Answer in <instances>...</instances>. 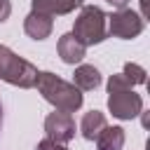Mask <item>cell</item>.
I'll list each match as a JSON object with an SVG mask.
<instances>
[{"mask_svg":"<svg viewBox=\"0 0 150 150\" xmlns=\"http://www.w3.org/2000/svg\"><path fill=\"white\" fill-rule=\"evenodd\" d=\"M141 19H148V0H141Z\"/></svg>","mask_w":150,"mask_h":150,"instance_id":"cell-18","label":"cell"},{"mask_svg":"<svg viewBox=\"0 0 150 150\" xmlns=\"http://www.w3.org/2000/svg\"><path fill=\"white\" fill-rule=\"evenodd\" d=\"M35 150H68V148H66L63 143H56V141H52V138L45 136V138L35 145Z\"/></svg>","mask_w":150,"mask_h":150,"instance_id":"cell-15","label":"cell"},{"mask_svg":"<svg viewBox=\"0 0 150 150\" xmlns=\"http://www.w3.org/2000/svg\"><path fill=\"white\" fill-rule=\"evenodd\" d=\"M122 75H124V77L136 87V84H145V75H148V73H145V68H143V66H138V63H131V61H129V63H124Z\"/></svg>","mask_w":150,"mask_h":150,"instance_id":"cell-13","label":"cell"},{"mask_svg":"<svg viewBox=\"0 0 150 150\" xmlns=\"http://www.w3.org/2000/svg\"><path fill=\"white\" fill-rule=\"evenodd\" d=\"M84 0H30V12L45 14V16H63L82 7Z\"/></svg>","mask_w":150,"mask_h":150,"instance_id":"cell-7","label":"cell"},{"mask_svg":"<svg viewBox=\"0 0 150 150\" xmlns=\"http://www.w3.org/2000/svg\"><path fill=\"white\" fill-rule=\"evenodd\" d=\"M103 127H108L105 112H101V110H89V112H84V115H82V122H80V134H82L87 141H94Z\"/></svg>","mask_w":150,"mask_h":150,"instance_id":"cell-12","label":"cell"},{"mask_svg":"<svg viewBox=\"0 0 150 150\" xmlns=\"http://www.w3.org/2000/svg\"><path fill=\"white\" fill-rule=\"evenodd\" d=\"M45 134L47 138L56 141V143H68L75 138V120L70 112H63V110H54L45 117Z\"/></svg>","mask_w":150,"mask_h":150,"instance_id":"cell-6","label":"cell"},{"mask_svg":"<svg viewBox=\"0 0 150 150\" xmlns=\"http://www.w3.org/2000/svg\"><path fill=\"white\" fill-rule=\"evenodd\" d=\"M56 52H59V59H61L63 63H68V66H75V63H80V61L87 56V47L80 45L73 33H63V35L59 38Z\"/></svg>","mask_w":150,"mask_h":150,"instance_id":"cell-8","label":"cell"},{"mask_svg":"<svg viewBox=\"0 0 150 150\" xmlns=\"http://www.w3.org/2000/svg\"><path fill=\"white\" fill-rule=\"evenodd\" d=\"M73 84L80 91H91L101 84V70L91 63H80L73 73Z\"/></svg>","mask_w":150,"mask_h":150,"instance_id":"cell-10","label":"cell"},{"mask_svg":"<svg viewBox=\"0 0 150 150\" xmlns=\"http://www.w3.org/2000/svg\"><path fill=\"white\" fill-rule=\"evenodd\" d=\"M35 77H38V68L26 61L23 56L14 54L7 45H0V80L21 89H30L35 87Z\"/></svg>","mask_w":150,"mask_h":150,"instance_id":"cell-3","label":"cell"},{"mask_svg":"<svg viewBox=\"0 0 150 150\" xmlns=\"http://www.w3.org/2000/svg\"><path fill=\"white\" fill-rule=\"evenodd\" d=\"M108 110L117 120H134L143 112V98L134 89L112 91V94H108Z\"/></svg>","mask_w":150,"mask_h":150,"instance_id":"cell-5","label":"cell"},{"mask_svg":"<svg viewBox=\"0 0 150 150\" xmlns=\"http://www.w3.org/2000/svg\"><path fill=\"white\" fill-rule=\"evenodd\" d=\"M127 89H134V84L122 73H115V75L108 77V94H112V91H127Z\"/></svg>","mask_w":150,"mask_h":150,"instance_id":"cell-14","label":"cell"},{"mask_svg":"<svg viewBox=\"0 0 150 150\" xmlns=\"http://www.w3.org/2000/svg\"><path fill=\"white\" fill-rule=\"evenodd\" d=\"M0 124H2V105H0Z\"/></svg>","mask_w":150,"mask_h":150,"instance_id":"cell-19","label":"cell"},{"mask_svg":"<svg viewBox=\"0 0 150 150\" xmlns=\"http://www.w3.org/2000/svg\"><path fill=\"white\" fill-rule=\"evenodd\" d=\"M70 33L84 47L101 45L108 38V14L96 5H82Z\"/></svg>","mask_w":150,"mask_h":150,"instance_id":"cell-2","label":"cell"},{"mask_svg":"<svg viewBox=\"0 0 150 150\" xmlns=\"http://www.w3.org/2000/svg\"><path fill=\"white\" fill-rule=\"evenodd\" d=\"M145 21L141 19L138 12L124 7V9H115L112 14H108V35L120 38V40H134L143 33Z\"/></svg>","mask_w":150,"mask_h":150,"instance_id":"cell-4","label":"cell"},{"mask_svg":"<svg viewBox=\"0 0 150 150\" xmlns=\"http://www.w3.org/2000/svg\"><path fill=\"white\" fill-rule=\"evenodd\" d=\"M12 14V2L9 0H0V23H5Z\"/></svg>","mask_w":150,"mask_h":150,"instance_id":"cell-16","label":"cell"},{"mask_svg":"<svg viewBox=\"0 0 150 150\" xmlns=\"http://www.w3.org/2000/svg\"><path fill=\"white\" fill-rule=\"evenodd\" d=\"M124 138L127 136L122 127H103L94 141H96V150H122Z\"/></svg>","mask_w":150,"mask_h":150,"instance_id":"cell-11","label":"cell"},{"mask_svg":"<svg viewBox=\"0 0 150 150\" xmlns=\"http://www.w3.org/2000/svg\"><path fill=\"white\" fill-rule=\"evenodd\" d=\"M23 30L33 40H47L52 35V30H54V19L45 16V14H38V12H30L23 19Z\"/></svg>","mask_w":150,"mask_h":150,"instance_id":"cell-9","label":"cell"},{"mask_svg":"<svg viewBox=\"0 0 150 150\" xmlns=\"http://www.w3.org/2000/svg\"><path fill=\"white\" fill-rule=\"evenodd\" d=\"M108 5H112L115 9H124V7H129V2L131 0H105Z\"/></svg>","mask_w":150,"mask_h":150,"instance_id":"cell-17","label":"cell"},{"mask_svg":"<svg viewBox=\"0 0 150 150\" xmlns=\"http://www.w3.org/2000/svg\"><path fill=\"white\" fill-rule=\"evenodd\" d=\"M35 87L42 94V98L54 105V110L75 112V110L82 108V101H84L82 91L73 82H66V80H61L59 75H54L49 70H38Z\"/></svg>","mask_w":150,"mask_h":150,"instance_id":"cell-1","label":"cell"}]
</instances>
